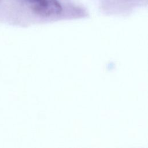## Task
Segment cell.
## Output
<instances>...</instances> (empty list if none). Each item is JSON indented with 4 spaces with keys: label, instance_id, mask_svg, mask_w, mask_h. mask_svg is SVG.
<instances>
[{
    "label": "cell",
    "instance_id": "6da1fadb",
    "mask_svg": "<svg viewBox=\"0 0 148 148\" xmlns=\"http://www.w3.org/2000/svg\"><path fill=\"white\" fill-rule=\"evenodd\" d=\"M29 8L36 14L50 17L59 15L62 8L58 0H24Z\"/></svg>",
    "mask_w": 148,
    "mask_h": 148
}]
</instances>
